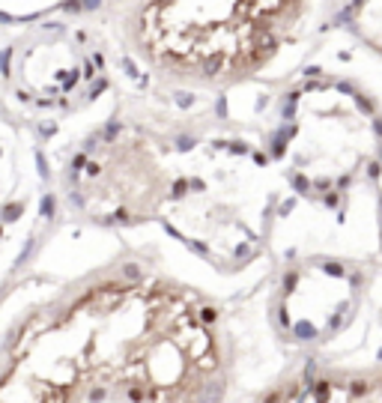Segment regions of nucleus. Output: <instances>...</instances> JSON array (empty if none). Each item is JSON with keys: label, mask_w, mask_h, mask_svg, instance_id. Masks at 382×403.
Here are the masks:
<instances>
[{"label": "nucleus", "mask_w": 382, "mask_h": 403, "mask_svg": "<svg viewBox=\"0 0 382 403\" xmlns=\"http://www.w3.org/2000/svg\"><path fill=\"white\" fill-rule=\"evenodd\" d=\"M188 99L126 93L114 111L84 132L57 170L63 206L93 227L128 230L155 224L170 155Z\"/></svg>", "instance_id": "obj_5"}, {"label": "nucleus", "mask_w": 382, "mask_h": 403, "mask_svg": "<svg viewBox=\"0 0 382 403\" xmlns=\"http://www.w3.org/2000/svg\"><path fill=\"white\" fill-rule=\"evenodd\" d=\"M374 272L350 257L305 254L272 278L269 326L293 350H320L338 341L362 314Z\"/></svg>", "instance_id": "obj_7"}, {"label": "nucleus", "mask_w": 382, "mask_h": 403, "mask_svg": "<svg viewBox=\"0 0 382 403\" xmlns=\"http://www.w3.org/2000/svg\"><path fill=\"white\" fill-rule=\"evenodd\" d=\"M257 132L296 197L341 212L382 155V102L356 78L302 69L278 84Z\"/></svg>", "instance_id": "obj_4"}, {"label": "nucleus", "mask_w": 382, "mask_h": 403, "mask_svg": "<svg viewBox=\"0 0 382 403\" xmlns=\"http://www.w3.org/2000/svg\"><path fill=\"white\" fill-rule=\"evenodd\" d=\"M0 371L69 403H227L233 338L212 296L128 254L33 308Z\"/></svg>", "instance_id": "obj_1"}, {"label": "nucleus", "mask_w": 382, "mask_h": 403, "mask_svg": "<svg viewBox=\"0 0 382 403\" xmlns=\"http://www.w3.org/2000/svg\"><path fill=\"white\" fill-rule=\"evenodd\" d=\"M0 403H69L57 395H48V392H39L9 374L0 371Z\"/></svg>", "instance_id": "obj_10"}, {"label": "nucleus", "mask_w": 382, "mask_h": 403, "mask_svg": "<svg viewBox=\"0 0 382 403\" xmlns=\"http://www.w3.org/2000/svg\"><path fill=\"white\" fill-rule=\"evenodd\" d=\"M191 102L182 111L155 224L215 272L236 275L269 251L290 188L257 129Z\"/></svg>", "instance_id": "obj_3"}, {"label": "nucleus", "mask_w": 382, "mask_h": 403, "mask_svg": "<svg viewBox=\"0 0 382 403\" xmlns=\"http://www.w3.org/2000/svg\"><path fill=\"white\" fill-rule=\"evenodd\" d=\"M329 18L382 63V0H335Z\"/></svg>", "instance_id": "obj_9"}, {"label": "nucleus", "mask_w": 382, "mask_h": 403, "mask_svg": "<svg viewBox=\"0 0 382 403\" xmlns=\"http://www.w3.org/2000/svg\"><path fill=\"white\" fill-rule=\"evenodd\" d=\"M335 0H102L117 57L155 93L224 96L263 78Z\"/></svg>", "instance_id": "obj_2"}, {"label": "nucleus", "mask_w": 382, "mask_h": 403, "mask_svg": "<svg viewBox=\"0 0 382 403\" xmlns=\"http://www.w3.org/2000/svg\"><path fill=\"white\" fill-rule=\"evenodd\" d=\"M114 42L93 9H63L0 39V114L27 132L90 111L114 87Z\"/></svg>", "instance_id": "obj_6"}, {"label": "nucleus", "mask_w": 382, "mask_h": 403, "mask_svg": "<svg viewBox=\"0 0 382 403\" xmlns=\"http://www.w3.org/2000/svg\"><path fill=\"white\" fill-rule=\"evenodd\" d=\"M380 371H382V368H380Z\"/></svg>", "instance_id": "obj_12"}, {"label": "nucleus", "mask_w": 382, "mask_h": 403, "mask_svg": "<svg viewBox=\"0 0 382 403\" xmlns=\"http://www.w3.org/2000/svg\"><path fill=\"white\" fill-rule=\"evenodd\" d=\"M245 403H382V371L305 368Z\"/></svg>", "instance_id": "obj_8"}, {"label": "nucleus", "mask_w": 382, "mask_h": 403, "mask_svg": "<svg viewBox=\"0 0 382 403\" xmlns=\"http://www.w3.org/2000/svg\"><path fill=\"white\" fill-rule=\"evenodd\" d=\"M371 188H374V200H377V233H380V251H382V155L374 164L371 176H368Z\"/></svg>", "instance_id": "obj_11"}]
</instances>
